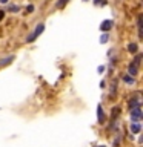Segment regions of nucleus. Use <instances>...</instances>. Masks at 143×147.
<instances>
[{
    "label": "nucleus",
    "mask_w": 143,
    "mask_h": 147,
    "mask_svg": "<svg viewBox=\"0 0 143 147\" xmlns=\"http://www.w3.org/2000/svg\"><path fill=\"white\" fill-rule=\"evenodd\" d=\"M43 31H45V25H43V23H39V25L35 26L34 32H32V34H31V35L26 38V41H28V43H31V41H34V40H35L37 37H39V35H40Z\"/></svg>",
    "instance_id": "nucleus-1"
},
{
    "label": "nucleus",
    "mask_w": 143,
    "mask_h": 147,
    "mask_svg": "<svg viewBox=\"0 0 143 147\" xmlns=\"http://www.w3.org/2000/svg\"><path fill=\"white\" fill-rule=\"evenodd\" d=\"M129 115H131V119L132 121H140L142 117H143V110L142 107H134V109H129Z\"/></svg>",
    "instance_id": "nucleus-2"
},
{
    "label": "nucleus",
    "mask_w": 143,
    "mask_h": 147,
    "mask_svg": "<svg viewBox=\"0 0 143 147\" xmlns=\"http://www.w3.org/2000/svg\"><path fill=\"white\" fill-rule=\"evenodd\" d=\"M129 130H131V133H134V135H137V133H140V130H142V124L140 123H131Z\"/></svg>",
    "instance_id": "nucleus-3"
},
{
    "label": "nucleus",
    "mask_w": 143,
    "mask_h": 147,
    "mask_svg": "<svg viewBox=\"0 0 143 147\" xmlns=\"http://www.w3.org/2000/svg\"><path fill=\"white\" fill-rule=\"evenodd\" d=\"M97 119H99V123L100 124H103L105 123V112H103V107H101V106L99 104V107H97Z\"/></svg>",
    "instance_id": "nucleus-4"
},
{
    "label": "nucleus",
    "mask_w": 143,
    "mask_h": 147,
    "mask_svg": "<svg viewBox=\"0 0 143 147\" xmlns=\"http://www.w3.org/2000/svg\"><path fill=\"white\" fill-rule=\"evenodd\" d=\"M118 115H120V107H114L112 112H111V126L115 124V119H117Z\"/></svg>",
    "instance_id": "nucleus-5"
},
{
    "label": "nucleus",
    "mask_w": 143,
    "mask_h": 147,
    "mask_svg": "<svg viewBox=\"0 0 143 147\" xmlns=\"http://www.w3.org/2000/svg\"><path fill=\"white\" fill-rule=\"evenodd\" d=\"M111 28H112V20H105V22H101V25H100V29L106 31V32H108Z\"/></svg>",
    "instance_id": "nucleus-6"
},
{
    "label": "nucleus",
    "mask_w": 143,
    "mask_h": 147,
    "mask_svg": "<svg viewBox=\"0 0 143 147\" xmlns=\"http://www.w3.org/2000/svg\"><path fill=\"white\" fill-rule=\"evenodd\" d=\"M115 95H117V80H112V83H111V98L115 100Z\"/></svg>",
    "instance_id": "nucleus-7"
},
{
    "label": "nucleus",
    "mask_w": 143,
    "mask_h": 147,
    "mask_svg": "<svg viewBox=\"0 0 143 147\" xmlns=\"http://www.w3.org/2000/svg\"><path fill=\"white\" fill-rule=\"evenodd\" d=\"M128 72H129V75H131V77L137 75V74H138V66H136V64L131 61V64L128 66Z\"/></svg>",
    "instance_id": "nucleus-8"
},
{
    "label": "nucleus",
    "mask_w": 143,
    "mask_h": 147,
    "mask_svg": "<svg viewBox=\"0 0 143 147\" xmlns=\"http://www.w3.org/2000/svg\"><path fill=\"white\" fill-rule=\"evenodd\" d=\"M142 106V103H140V98H131L129 100V109H134V107H140Z\"/></svg>",
    "instance_id": "nucleus-9"
},
{
    "label": "nucleus",
    "mask_w": 143,
    "mask_h": 147,
    "mask_svg": "<svg viewBox=\"0 0 143 147\" xmlns=\"http://www.w3.org/2000/svg\"><path fill=\"white\" fill-rule=\"evenodd\" d=\"M16 58L14 55H9V57H5V58H2L0 60V67H3V66H6V64H9V63H12V60Z\"/></svg>",
    "instance_id": "nucleus-10"
},
{
    "label": "nucleus",
    "mask_w": 143,
    "mask_h": 147,
    "mask_svg": "<svg viewBox=\"0 0 143 147\" xmlns=\"http://www.w3.org/2000/svg\"><path fill=\"white\" fill-rule=\"evenodd\" d=\"M137 51H138L137 43H129V45H128V52H131V54H137Z\"/></svg>",
    "instance_id": "nucleus-11"
},
{
    "label": "nucleus",
    "mask_w": 143,
    "mask_h": 147,
    "mask_svg": "<svg viewBox=\"0 0 143 147\" xmlns=\"http://www.w3.org/2000/svg\"><path fill=\"white\" fill-rule=\"evenodd\" d=\"M137 29H138V38H143V34H142V16L137 17Z\"/></svg>",
    "instance_id": "nucleus-12"
},
{
    "label": "nucleus",
    "mask_w": 143,
    "mask_h": 147,
    "mask_svg": "<svg viewBox=\"0 0 143 147\" xmlns=\"http://www.w3.org/2000/svg\"><path fill=\"white\" fill-rule=\"evenodd\" d=\"M123 81L126 84H136V78L131 77V75H123Z\"/></svg>",
    "instance_id": "nucleus-13"
},
{
    "label": "nucleus",
    "mask_w": 143,
    "mask_h": 147,
    "mask_svg": "<svg viewBox=\"0 0 143 147\" xmlns=\"http://www.w3.org/2000/svg\"><path fill=\"white\" fill-rule=\"evenodd\" d=\"M20 11V6H17V5H9L8 6V12H18Z\"/></svg>",
    "instance_id": "nucleus-14"
},
{
    "label": "nucleus",
    "mask_w": 143,
    "mask_h": 147,
    "mask_svg": "<svg viewBox=\"0 0 143 147\" xmlns=\"http://www.w3.org/2000/svg\"><path fill=\"white\" fill-rule=\"evenodd\" d=\"M132 63L136 64V66H140V63H142V54H137L136 58L132 60Z\"/></svg>",
    "instance_id": "nucleus-15"
},
{
    "label": "nucleus",
    "mask_w": 143,
    "mask_h": 147,
    "mask_svg": "<svg viewBox=\"0 0 143 147\" xmlns=\"http://www.w3.org/2000/svg\"><path fill=\"white\" fill-rule=\"evenodd\" d=\"M108 40H109V34L106 32V34H103V35H101V38H100V43H101V45H105Z\"/></svg>",
    "instance_id": "nucleus-16"
},
{
    "label": "nucleus",
    "mask_w": 143,
    "mask_h": 147,
    "mask_svg": "<svg viewBox=\"0 0 143 147\" xmlns=\"http://www.w3.org/2000/svg\"><path fill=\"white\" fill-rule=\"evenodd\" d=\"M68 2H69V0H59V2H57V8H59V9L65 8V5H66Z\"/></svg>",
    "instance_id": "nucleus-17"
},
{
    "label": "nucleus",
    "mask_w": 143,
    "mask_h": 147,
    "mask_svg": "<svg viewBox=\"0 0 143 147\" xmlns=\"http://www.w3.org/2000/svg\"><path fill=\"white\" fill-rule=\"evenodd\" d=\"M94 5H95V6H105L106 0H94Z\"/></svg>",
    "instance_id": "nucleus-18"
},
{
    "label": "nucleus",
    "mask_w": 143,
    "mask_h": 147,
    "mask_svg": "<svg viewBox=\"0 0 143 147\" xmlns=\"http://www.w3.org/2000/svg\"><path fill=\"white\" fill-rule=\"evenodd\" d=\"M31 12H34V5H28L26 6V12L25 14H31Z\"/></svg>",
    "instance_id": "nucleus-19"
},
{
    "label": "nucleus",
    "mask_w": 143,
    "mask_h": 147,
    "mask_svg": "<svg viewBox=\"0 0 143 147\" xmlns=\"http://www.w3.org/2000/svg\"><path fill=\"white\" fill-rule=\"evenodd\" d=\"M3 17H5V11H0V22L3 20Z\"/></svg>",
    "instance_id": "nucleus-20"
},
{
    "label": "nucleus",
    "mask_w": 143,
    "mask_h": 147,
    "mask_svg": "<svg viewBox=\"0 0 143 147\" xmlns=\"http://www.w3.org/2000/svg\"><path fill=\"white\" fill-rule=\"evenodd\" d=\"M105 71V66H99V72H103Z\"/></svg>",
    "instance_id": "nucleus-21"
},
{
    "label": "nucleus",
    "mask_w": 143,
    "mask_h": 147,
    "mask_svg": "<svg viewBox=\"0 0 143 147\" xmlns=\"http://www.w3.org/2000/svg\"><path fill=\"white\" fill-rule=\"evenodd\" d=\"M9 2V0H0V3H2V5H6Z\"/></svg>",
    "instance_id": "nucleus-22"
},
{
    "label": "nucleus",
    "mask_w": 143,
    "mask_h": 147,
    "mask_svg": "<svg viewBox=\"0 0 143 147\" xmlns=\"http://www.w3.org/2000/svg\"><path fill=\"white\" fill-rule=\"evenodd\" d=\"M97 147H106V146H97Z\"/></svg>",
    "instance_id": "nucleus-23"
},
{
    "label": "nucleus",
    "mask_w": 143,
    "mask_h": 147,
    "mask_svg": "<svg viewBox=\"0 0 143 147\" xmlns=\"http://www.w3.org/2000/svg\"><path fill=\"white\" fill-rule=\"evenodd\" d=\"M83 2H88V0H83Z\"/></svg>",
    "instance_id": "nucleus-24"
}]
</instances>
